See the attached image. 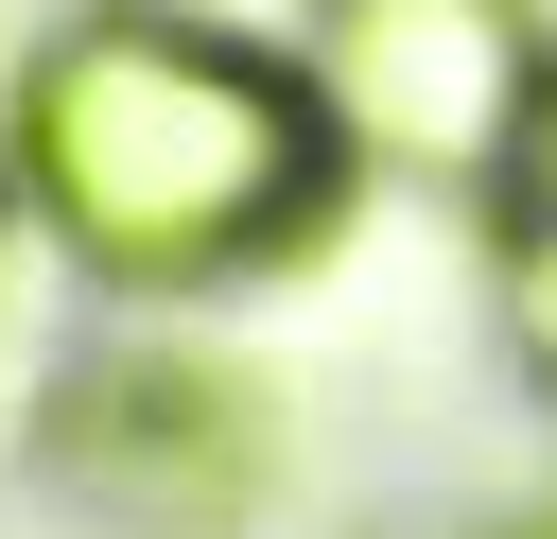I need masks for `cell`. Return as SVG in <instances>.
<instances>
[{
	"label": "cell",
	"instance_id": "6da1fadb",
	"mask_svg": "<svg viewBox=\"0 0 557 539\" xmlns=\"http://www.w3.org/2000/svg\"><path fill=\"white\" fill-rule=\"evenodd\" d=\"M0 156L70 278L104 296H244L348 226V139L278 35H226L209 0H70L17 52Z\"/></svg>",
	"mask_w": 557,
	"mask_h": 539
},
{
	"label": "cell",
	"instance_id": "7a4b0ae2",
	"mask_svg": "<svg viewBox=\"0 0 557 539\" xmlns=\"http://www.w3.org/2000/svg\"><path fill=\"white\" fill-rule=\"evenodd\" d=\"M296 70H313L348 174L453 191L470 226L557 156V17L540 0H313Z\"/></svg>",
	"mask_w": 557,
	"mask_h": 539
},
{
	"label": "cell",
	"instance_id": "3957f363",
	"mask_svg": "<svg viewBox=\"0 0 557 539\" xmlns=\"http://www.w3.org/2000/svg\"><path fill=\"white\" fill-rule=\"evenodd\" d=\"M70 487L122 504L139 539H226L261 487H278V417L244 365H191V348H122L87 400H70Z\"/></svg>",
	"mask_w": 557,
	"mask_h": 539
},
{
	"label": "cell",
	"instance_id": "277c9868",
	"mask_svg": "<svg viewBox=\"0 0 557 539\" xmlns=\"http://www.w3.org/2000/svg\"><path fill=\"white\" fill-rule=\"evenodd\" d=\"M487 313H505V348H522V383L557 400V156L487 209Z\"/></svg>",
	"mask_w": 557,
	"mask_h": 539
},
{
	"label": "cell",
	"instance_id": "5b68a950",
	"mask_svg": "<svg viewBox=\"0 0 557 539\" xmlns=\"http://www.w3.org/2000/svg\"><path fill=\"white\" fill-rule=\"evenodd\" d=\"M487 539H557V487H522V504H505V522H487Z\"/></svg>",
	"mask_w": 557,
	"mask_h": 539
}]
</instances>
